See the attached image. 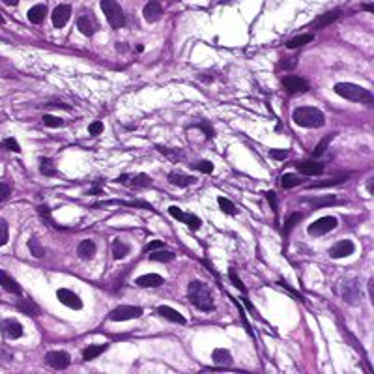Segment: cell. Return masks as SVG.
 I'll return each mask as SVG.
<instances>
[{
  "instance_id": "4dcf8cb0",
  "label": "cell",
  "mask_w": 374,
  "mask_h": 374,
  "mask_svg": "<svg viewBox=\"0 0 374 374\" xmlns=\"http://www.w3.org/2000/svg\"><path fill=\"white\" fill-rule=\"evenodd\" d=\"M150 260H156V262H172L174 260V253L165 249H157L156 253H150Z\"/></svg>"
},
{
  "instance_id": "9c48e42d",
  "label": "cell",
  "mask_w": 374,
  "mask_h": 374,
  "mask_svg": "<svg viewBox=\"0 0 374 374\" xmlns=\"http://www.w3.org/2000/svg\"><path fill=\"white\" fill-rule=\"evenodd\" d=\"M282 86L290 94H303L309 90V83L303 77H297V75H284L282 77Z\"/></svg>"
},
{
  "instance_id": "603a6c76",
  "label": "cell",
  "mask_w": 374,
  "mask_h": 374,
  "mask_svg": "<svg viewBox=\"0 0 374 374\" xmlns=\"http://www.w3.org/2000/svg\"><path fill=\"white\" fill-rule=\"evenodd\" d=\"M169 182L176 187H189L196 184L195 176H186V174H180V172H171L169 174Z\"/></svg>"
},
{
  "instance_id": "8d00e7d4",
  "label": "cell",
  "mask_w": 374,
  "mask_h": 374,
  "mask_svg": "<svg viewBox=\"0 0 374 374\" xmlns=\"http://www.w3.org/2000/svg\"><path fill=\"white\" fill-rule=\"evenodd\" d=\"M43 120V124L47 125V127H60V125H64V120L58 116H53V114H45V116L41 118Z\"/></svg>"
},
{
  "instance_id": "30bf717a",
  "label": "cell",
  "mask_w": 374,
  "mask_h": 374,
  "mask_svg": "<svg viewBox=\"0 0 374 374\" xmlns=\"http://www.w3.org/2000/svg\"><path fill=\"white\" fill-rule=\"evenodd\" d=\"M56 297H58V301L62 305H66V307H70V309H83V301H81V297L73 292V290L70 288H60L58 292H56Z\"/></svg>"
},
{
  "instance_id": "52a82bcc",
  "label": "cell",
  "mask_w": 374,
  "mask_h": 374,
  "mask_svg": "<svg viewBox=\"0 0 374 374\" xmlns=\"http://www.w3.org/2000/svg\"><path fill=\"white\" fill-rule=\"evenodd\" d=\"M45 363L49 367H53V369H56V371H64V369H68L71 363V358L68 352L64 350H53L49 352L45 356Z\"/></svg>"
},
{
  "instance_id": "11a10c76",
  "label": "cell",
  "mask_w": 374,
  "mask_h": 374,
  "mask_svg": "<svg viewBox=\"0 0 374 374\" xmlns=\"http://www.w3.org/2000/svg\"><path fill=\"white\" fill-rule=\"evenodd\" d=\"M365 9H367V11H374V6H373V4H367Z\"/></svg>"
},
{
  "instance_id": "d6986e66",
  "label": "cell",
  "mask_w": 374,
  "mask_h": 374,
  "mask_svg": "<svg viewBox=\"0 0 374 374\" xmlns=\"http://www.w3.org/2000/svg\"><path fill=\"white\" fill-rule=\"evenodd\" d=\"M339 17H341V9H331V11L322 13L316 21H312V26H314V28H324V26L331 24L333 21H337Z\"/></svg>"
},
{
  "instance_id": "74e56055",
  "label": "cell",
  "mask_w": 374,
  "mask_h": 374,
  "mask_svg": "<svg viewBox=\"0 0 374 374\" xmlns=\"http://www.w3.org/2000/svg\"><path fill=\"white\" fill-rule=\"evenodd\" d=\"M228 277H230V280H232V284L236 286V288H240V290L243 292V294L247 292V288H245V284H243L242 279L238 277V273H236V270H234V268H230V272H228Z\"/></svg>"
},
{
  "instance_id": "e575fe53",
  "label": "cell",
  "mask_w": 374,
  "mask_h": 374,
  "mask_svg": "<svg viewBox=\"0 0 374 374\" xmlns=\"http://www.w3.org/2000/svg\"><path fill=\"white\" fill-rule=\"evenodd\" d=\"M217 204H219V208L223 210V213H226V215H234V213H236V206H234L228 198H225V196H219Z\"/></svg>"
},
{
  "instance_id": "b9f144b4",
  "label": "cell",
  "mask_w": 374,
  "mask_h": 374,
  "mask_svg": "<svg viewBox=\"0 0 374 374\" xmlns=\"http://www.w3.org/2000/svg\"><path fill=\"white\" fill-rule=\"evenodd\" d=\"M9 232H8V223L4 219H0V247L8 243Z\"/></svg>"
},
{
  "instance_id": "1f68e13d",
  "label": "cell",
  "mask_w": 374,
  "mask_h": 374,
  "mask_svg": "<svg viewBox=\"0 0 374 374\" xmlns=\"http://www.w3.org/2000/svg\"><path fill=\"white\" fill-rule=\"evenodd\" d=\"M312 39H314V36L312 34H303V36H297V38H292L286 43V47L288 49H297V47H303L305 43H311Z\"/></svg>"
},
{
  "instance_id": "484cf974",
  "label": "cell",
  "mask_w": 374,
  "mask_h": 374,
  "mask_svg": "<svg viewBox=\"0 0 374 374\" xmlns=\"http://www.w3.org/2000/svg\"><path fill=\"white\" fill-rule=\"evenodd\" d=\"M107 348H109L107 344H92V346H88V348H85V350H83V359H85V361L95 359L97 356H101Z\"/></svg>"
},
{
  "instance_id": "ba28073f",
  "label": "cell",
  "mask_w": 374,
  "mask_h": 374,
  "mask_svg": "<svg viewBox=\"0 0 374 374\" xmlns=\"http://www.w3.org/2000/svg\"><path fill=\"white\" fill-rule=\"evenodd\" d=\"M169 213H171L174 219L184 221V223H186L191 230H198V228H200V225H202L200 217H196V215H193V213H186V211H182L178 206H171V208H169Z\"/></svg>"
},
{
  "instance_id": "8fae6325",
  "label": "cell",
  "mask_w": 374,
  "mask_h": 374,
  "mask_svg": "<svg viewBox=\"0 0 374 374\" xmlns=\"http://www.w3.org/2000/svg\"><path fill=\"white\" fill-rule=\"evenodd\" d=\"M354 251H356V245H354V242H350V240H341V242H337L331 249H329V257L331 258H346L350 257V255H354Z\"/></svg>"
},
{
  "instance_id": "f1b7e54d",
  "label": "cell",
  "mask_w": 374,
  "mask_h": 374,
  "mask_svg": "<svg viewBox=\"0 0 374 374\" xmlns=\"http://www.w3.org/2000/svg\"><path fill=\"white\" fill-rule=\"evenodd\" d=\"M303 219V213H299V211H294V213H290V217L286 219V223H284V228H282V234L284 236H288L290 230L294 228L296 225H299V221Z\"/></svg>"
},
{
  "instance_id": "ab89813d",
  "label": "cell",
  "mask_w": 374,
  "mask_h": 374,
  "mask_svg": "<svg viewBox=\"0 0 374 374\" xmlns=\"http://www.w3.org/2000/svg\"><path fill=\"white\" fill-rule=\"evenodd\" d=\"M133 186L135 187H148V186H152V180H150V176H146V174H137V176L133 178Z\"/></svg>"
},
{
  "instance_id": "9a60e30c",
  "label": "cell",
  "mask_w": 374,
  "mask_h": 374,
  "mask_svg": "<svg viewBox=\"0 0 374 374\" xmlns=\"http://www.w3.org/2000/svg\"><path fill=\"white\" fill-rule=\"evenodd\" d=\"M296 169L305 176H320L324 172V165L318 161H297Z\"/></svg>"
},
{
  "instance_id": "44dd1931",
  "label": "cell",
  "mask_w": 374,
  "mask_h": 374,
  "mask_svg": "<svg viewBox=\"0 0 374 374\" xmlns=\"http://www.w3.org/2000/svg\"><path fill=\"white\" fill-rule=\"evenodd\" d=\"M45 15H47V6H45V4H36V6H32V8L28 9V13H26V17H28V21H30L32 24L43 23Z\"/></svg>"
},
{
  "instance_id": "9f6ffc18",
  "label": "cell",
  "mask_w": 374,
  "mask_h": 374,
  "mask_svg": "<svg viewBox=\"0 0 374 374\" xmlns=\"http://www.w3.org/2000/svg\"><path fill=\"white\" fill-rule=\"evenodd\" d=\"M0 23H4V17H2V15H0Z\"/></svg>"
},
{
  "instance_id": "4316f807",
  "label": "cell",
  "mask_w": 374,
  "mask_h": 374,
  "mask_svg": "<svg viewBox=\"0 0 374 374\" xmlns=\"http://www.w3.org/2000/svg\"><path fill=\"white\" fill-rule=\"evenodd\" d=\"M127 253H129V245L122 242V240H114V243H112V257L116 260H122Z\"/></svg>"
},
{
  "instance_id": "8992f818",
  "label": "cell",
  "mask_w": 374,
  "mask_h": 374,
  "mask_svg": "<svg viewBox=\"0 0 374 374\" xmlns=\"http://www.w3.org/2000/svg\"><path fill=\"white\" fill-rule=\"evenodd\" d=\"M337 225H339L337 217H333V215H326V217L316 219L312 225H309V228H307V230H309V234H311V236H324V234L335 230Z\"/></svg>"
},
{
  "instance_id": "f6af8a7d",
  "label": "cell",
  "mask_w": 374,
  "mask_h": 374,
  "mask_svg": "<svg viewBox=\"0 0 374 374\" xmlns=\"http://www.w3.org/2000/svg\"><path fill=\"white\" fill-rule=\"evenodd\" d=\"M335 202V196H326V198H318V200H311V204L314 208H322V206H327V204Z\"/></svg>"
},
{
  "instance_id": "5b68a950",
  "label": "cell",
  "mask_w": 374,
  "mask_h": 374,
  "mask_svg": "<svg viewBox=\"0 0 374 374\" xmlns=\"http://www.w3.org/2000/svg\"><path fill=\"white\" fill-rule=\"evenodd\" d=\"M142 309L135 307V305H120L116 309H112L109 314V318L112 322H125V320H133V318H140L142 316Z\"/></svg>"
},
{
  "instance_id": "ee69618b",
  "label": "cell",
  "mask_w": 374,
  "mask_h": 374,
  "mask_svg": "<svg viewBox=\"0 0 374 374\" xmlns=\"http://www.w3.org/2000/svg\"><path fill=\"white\" fill-rule=\"evenodd\" d=\"M101 131H103V122H99V120H95V122H92V124L88 125V133H90L92 137L101 135Z\"/></svg>"
},
{
  "instance_id": "ac0fdd59",
  "label": "cell",
  "mask_w": 374,
  "mask_h": 374,
  "mask_svg": "<svg viewBox=\"0 0 374 374\" xmlns=\"http://www.w3.org/2000/svg\"><path fill=\"white\" fill-rule=\"evenodd\" d=\"M0 286L9 292V294H21V286L9 273H6L4 270H0Z\"/></svg>"
},
{
  "instance_id": "d590c367",
  "label": "cell",
  "mask_w": 374,
  "mask_h": 374,
  "mask_svg": "<svg viewBox=\"0 0 374 374\" xmlns=\"http://www.w3.org/2000/svg\"><path fill=\"white\" fill-rule=\"evenodd\" d=\"M344 180L346 178H343V176H339V178H333V180H324V182H318V184H311L309 186V189H318V187H331V186H339V184H343Z\"/></svg>"
},
{
  "instance_id": "83f0119b",
  "label": "cell",
  "mask_w": 374,
  "mask_h": 374,
  "mask_svg": "<svg viewBox=\"0 0 374 374\" xmlns=\"http://www.w3.org/2000/svg\"><path fill=\"white\" fill-rule=\"evenodd\" d=\"M39 172H41L43 176H56V174H58L55 163H53L51 159H47V157H43V159L39 161Z\"/></svg>"
},
{
  "instance_id": "60d3db41",
  "label": "cell",
  "mask_w": 374,
  "mask_h": 374,
  "mask_svg": "<svg viewBox=\"0 0 374 374\" xmlns=\"http://www.w3.org/2000/svg\"><path fill=\"white\" fill-rule=\"evenodd\" d=\"M193 169H196V171L204 172V174H211L213 172V163L211 161H198V163L191 165Z\"/></svg>"
},
{
  "instance_id": "db71d44e",
  "label": "cell",
  "mask_w": 374,
  "mask_h": 374,
  "mask_svg": "<svg viewBox=\"0 0 374 374\" xmlns=\"http://www.w3.org/2000/svg\"><path fill=\"white\" fill-rule=\"evenodd\" d=\"M2 2H4V4H8V6H17V2H19V0H2Z\"/></svg>"
},
{
  "instance_id": "bcb514c9",
  "label": "cell",
  "mask_w": 374,
  "mask_h": 374,
  "mask_svg": "<svg viewBox=\"0 0 374 374\" xmlns=\"http://www.w3.org/2000/svg\"><path fill=\"white\" fill-rule=\"evenodd\" d=\"M270 157L272 159H277V161H282L288 157V152L286 150H270Z\"/></svg>"
},
{
  "instance_id": "5bb4252c",
  "label": "cell",
  "mask_w": 374,
  "mask_h": 374,
  "mask_svg": "<svg viewBox=\"0 0 374 374\" xmlns=\"http://www.w3.org/2000/svg\"><path fill=\"white\" fill-rule=\"evenodd\" d=\"M0 327H2V333L8 337V339H19V337H23V326H21L15 318L2 320Z\"/></svg>"
},
{
  "instance_id": "7dc6e473",
  "label": "cell",
  "mask_w": 374,
  "mask_h": 374,
  "mask_svg": "<svg viewBox=\"0 0 374 374\" xmlns=\"http://www.w3.org/2000/svg\"><path fill=\"white\" fill-rule=\"evenodd\" d=\"M165 243L159 242V240H154V242H150L146 247H144V253H150V251H157V249H163Z\"/></svg>"
},
{
  "instance_id": "7c38bea8",
  "label": "cell",
  "mask_w": 374,
  "mask_h": 374,
  "mask_svg": "<svg viewBox=\"0 0 374 374\" xmlns=\"http://www.w3.org/2000/svg\"><path fill=\"white\" fill-rule=\"evenodd\" d=\"M77 28L81 30V34L83 36H86V38H90V36H94L95 34V30H97V21H95V17L90 13H85V15H81L77 19Z\"/></svg>"
},
{
  "instance_id": "7402d4cb",
  "label": "cell",
  "mask_w": 374,
  "mask_h": 374,
  "mask_svg": "<svg viewBox=\"0 0 374 374\" xmlns=\"http://www.w3.org/2000/svg\"><path fill=\"white\" fill-rule=\"evenodd\" d=\"M211 359H213V363L219 367L232 365V354H230L228 350H225V348H215L213 354H211Z\"/></svg>"
},
{
  "instance_id": "4fadbf2b",
  "label": "cell",
  "mask_w": 374,
  "mask_h": 374,
  "mask_svg": "<svg viewBox=\"0 0 374 374\" xmlns=\"http://www.w3.org/2000/svg\"><path fill=\"white\" fill-rule=\"evenodd\" d=\"M70 17H71V8L68 4H60V6L55 8L51 19H53V24H55L56 28H64L68 24V21H70Z\"/></svg>"
},
{
  "instance_id": "c3c4849f",
  "label": "cell",
  "mask_w": 374,
  "mask_h": 374,
  "mask_svg": "<svg viewBox=\"0 0 374 374\" xmlns=\"http://www.w3.org/2000/svg\"><path fill=\"white\" fill-rule=\"evenodd\" d=\"M266 198H268V202L272 204V210L277 211V198H275V193H273V191H268V193H266Z\"/></svg>"
},
{
  "instance_id": "cb8c5ba5",
  "label": "cell",
  "mask_w": 374,
  "mask_h": 374,
  "mask_svg": "<svg viewBox=\"0 0 374 374\" xmlns=\"http://www.w3.org/2000/svg\"><path fill=\"white\" fill-rule=\"evenodd\" d=\"M77 255L83 258V260L94 258V255H95V243H94L92 240H83L77 247Z\"/></svg>"
},
{
  "instance_id": "f546056e",
  "label": "cell",
  "mask_w": 374,
  "mask_h": 374,
  "mask_svg": "<svg viewBox=\"0 0 374 374\" xmlns=\"http://www.w3.org/2000/svg\"><path fill=\"white\" fill-rule=\"evenodd\" d=\"M28 249H30V255H34L36 258L45 257V247L41 245V242H39L38 238H30L28 240Z\"/></svg>"
},
{
  "instance_id": "816d5d0a",
  "label": "cell",
  "mask_w": 374,
  "mask_h": 374,
  "mask_svg": "<svg viewBox=\"0 0 374 374\" xmlns=\"http://www.w3.org/2000/svg\"><path fill=\"white\" fill-rule=\"evenodd\" d=\"M103 191H101V187H94V189H90L86 195H101Z\"/></svg>"
},
{
  "instance_id": "d6a6232c",
  "label": "cell",
  "mask_w": 374,
  "mask_h": 374,
  "mask_svg": "<svg viewBox=\"0 0 374 374\" xmlns=\"http://www.w3.org/2000/svg\"><path fill=\"white\" fill-rule=\"evenodd\" d=\"M299 184H301V180L294 176V174H282L280 176V187H284V189H292V187L299 186Z\"/></svg>"
},
{
  "instance_id": "d4e9b609",
  "label": "cell",
  "mask_w": 374,
  "mask_h": 374,
  "mask_svg": "<svg viewBox=\"0 0 374 374\" xmlns=\"http://www.w3.org/2000/svg\"><path fill=\"white\" fill-rule=\"evenodd\" d=\"M15 307L17 311H21L23 314H28V316H38L39 314V307L32 299H19Z\"/></svg>"
},
{
  "instance_id": "7a4b0ae2",
  "label": "cell",
  "mask_w": 374,
  "mask_h": 374,
  "mask_svg": "<svg viewBox=\"0 0 374 374\" xmlns=\"http://www.w3.org/2000/svg\"><path fill=\"white\" fill-rule=\"evenodd\" d=\"M335 94L354 103H363V105H373L374 103L373 92L363 88V86L354 85V83H337Z\"/></svg>"
},
{
  "instance_id": "681fc988",
  "label": "cell",
  "mask_w": 374,
  "mask_h": 374,
  "mask_svg": "<svg viewBox=\"0 0 374 374\" xmlns=\"http://www.w3.org/2000/svg\"><path fill=\"white\" fill-rule=\"evenodd\" d=\"M38 211H39V215H41V217L47 219V221H51V223H53V219H51V210H49L47 206H39Z\"/></svg>"
},
{
  "instance_id": "ffe728a7",
  "label": "cell",
  "mask_w": 374,
  "mask_h": 374,
  "mask_svg": "<svg viewBox=\"0 0 374 374\" xmlns=\"http://www.w3.org/2000/svg\"><path fill=\"white\" fill-rule=\"evenodd\" d=\"M157 312H159L163 318L174 322V324H186V318H184V316H182L176 309L169 307V305H161V307H157Z\"/></svg>"
},
{
  "instance_id": "f35d334b",
  "label": "cell",
  "mask_w": 374,
  "mask_h": 374,
  "mask_svg": "<svg viewBox=\"0 0 374 374\" xmlns=\"http://www.w3.org/2000/svg\"><path fill=\"white\" fill-rule=\"evenodd\" d=\"M2 146L6 150H9V152H15V154H21V146H19V142H17L13 137H9V139H4V142H2Z\"/></svg>"
},
{
  "instance_id": "7bdbcfd3",
  "label": "cell",
  "mask_w": 374,
  "mask_h": 374,
  "mask_svg": "<svg viewBox=\"0 0 374 374\" xmlns=\"http://www.w3.org/2000/svg\"><path fill=\"white\" fill-rule=\"evenodd\" d=\"M9 195H11V187L8 184H4V182H0V202H6Z\"/></svg>"
},
{
  "instance_id": "6da1fadb",
  "label": "cell",
  "mask_w": 374,
  "mask_h": 374,
  "mask_svg": "<svg viewBox=\"0 0 374 374\" xmlns=\"http://www.w3.org/2000/svg\"><path fill=\"white\" fill-rule=\"evenodd\" d=\"M187 297L195 305L198 311L210 312L213 311V297H211L208 286L200 280H191L187 286Z\"/></svg>"
},
{
  "instance_id": "3957f363",
  "label": "cell",
  "mask_w": 374,
  "mask_h": 374,
  "mask_svg": "<svg viewBox=\"0 0 374 374\" xmlns=\"http://www.w3.org/2000/svg\"><path fill=\"white\" fill-rule=\"evenodd\" d=\"M292 120L294 124H297L299 127H307V129H312V127H322L326 124V118H324V112L316 107H297L292 112Z\"/></svg>"
},
{
  "instance_id": "277c9868",
  "label": "cell",
  "mask_w": 374,
  "mask_h": 374,
  "mask_svg": "<svg viewBox=\"0 0 374 374\" xmlns=\"http://www.w3.org/2000/svg\"><path fill=\"white\" fill-rule=\"evenodd\" d=\"M101 9L112 28H122L125 24L124 9L120 8L116 0H101Z\"/></svg>"
},
{
  "instance_id": "e0dca14e",
  "label": "cell",
  "mask_w": 374,
  "mask_h": 374,
  "mask_svg": "<svg viewBox=\"0 0 374 374\" xmlns=\"http://www.w3.org/2000/svg\"><path fill=\"white\" fill-rule=\"evenodd\" d=\"M135 282H137L139 286H142V288H157V286L163 284L165 279L159 273H146V275H140Z\"/></svg>"
},
{
  "instance_id": "f5cc1de1",
  "label": "cell",
  "mask_w": 374,
  "mask_h": 374,
  "mask_svg": "<svg viewBox=\"0 0 374 374\" xmlns=\"http://www.w3.org/2000/svg\"><path fill=\"white\" fill-rule=\"evenodd\" d=\"M116 182H118V184H127V176H125V174H122V176H118V178H116Z\"/></svg>"
},
{
  "instance_id": "836d02e7",
  "label": "cell",
  "mask_w": 374,
  "mask_h": 374,
  "mask_svg": "<svg viewBox=\"0 0 374 374\" xmlns=\"http://www.w3.org/2000/svg\"><path fill=\"white\" fill-rule=\"evenodd\" d=\"M331 139H333V135H327L326 139H322L318 142V146L312 150V157H320V156H324L326 154V150L327 146H329V142H331Z\"/></svg>"
},
{
  "instance_id": "2e32d148",
  "label": "cell",
  "mask_w": 374,
  "mask_h": 374,
  "mask_svg": "<svg viewBox=\"0 0 374 374\" xmlns=\"http://www.w3.org/2000/svg\"><path fill=\"white\" fill-rule=\"evenodd\" d=\"M142 15H144V19H146L148 23H156V21H159V19H161V15H163V8H161V4H159V2L152 0V2H148V4L144 6V9H142Z\"/></svg>"
},
{
  "instance_id": "f907efd6",
  "label": "cell",
  "mask_w": 374,
  "mask_h": 374,
  "mask_svg": "<svg viewBox=\"0 0 374 374\" xmlns=\"http://www.w3.org/2000/svg\"><path fill=\"white\" fill-rule=\"evenodd\" d=\"M198 127L206 133V137H213V135H215V133H213V127H211V125H208L206 122H200V124H198Z\"/></svg>"
}]
</instances>
